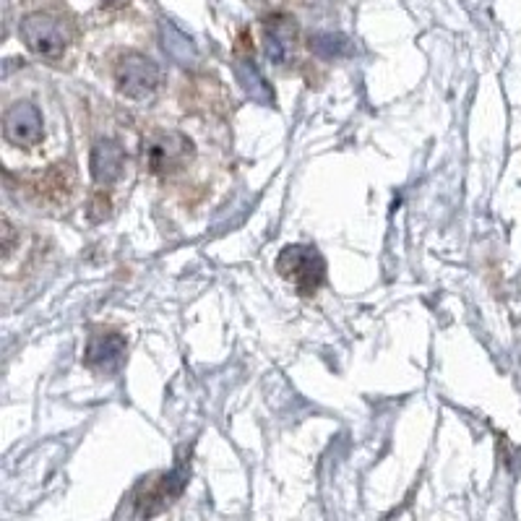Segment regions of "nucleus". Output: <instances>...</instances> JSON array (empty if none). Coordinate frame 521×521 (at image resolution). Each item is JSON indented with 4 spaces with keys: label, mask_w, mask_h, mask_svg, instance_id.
I'll return each mask as SVG.
<instances>
[{
    "label": "nucleus",
    "mask_w": 521,
    "mask_h": 521,
    "mask_svg": "<svg viewBox=\"0 0 521 521\" xmlns=\"http://www.w3.org/2000/svg\"><path fill=\"white\" fill-rule=\"evenodd\" d=\"M277 269L300 295H316L326 282V261L313 245H287L277 258Z\"/></svg>",
    "instance_id": "obj_1"
},
{
    "label": "nucleus",
    "mask_w": 521,
    "mask_h": 521,
    "mask_svg": "<svg viewBox=\"0 0 521 521\" xmlns=\"http://www.w3.org/2000/svg\"><path fill=\"white\" fill-rule=\"evenodd\" d=\"M21 40L37 58L58 60L66 53L68 37L63 21L50 14H29L21 19Z\"/></svg>",
    "instance_id": "obj_2"
},
{
    "label": "nucleus",
    "mask_w": 521,
    "mask_h": 521,
    "mask_svg": "<svg viewBox=\"0 0 521 521\" xmlns=\"http://www.w3.org/2000/svg\"><path fill=\"white\" fill-rule=\"evenodd\" d=\"M191 154L193 144L188 141V136L178 131H157L152 136H146L144 141V162L154 175L175 172L188 162Z\"/></svg>",
    "instance_id": "obj_3"
},
{
    "label": "nucleus",
    "mask_w": 521,
    "mask_h": 521,
    "mask_svg": "<svg viewBox=\"0 0 521 521\" xmlns=\"http://www.w3.org/2000/svg\"><path fill=\"white\" fill-rule=\"evenodd\" d=\"M115 81H118V89L126 97L146 99L157 92L162 71L152 58H146L141 53H126L120 55V60L115 63Z\"/></svg>",
    "instance_id": "obj_4"
},
{
    "label": "nucleus",
    "mask_w": 521,
    "mask_h": 521,
    "mask_svg": "<svg viewBox=\"0 0 521 521\" xmlns=\"http://www.w3.org/2000/svg\"><path fill=\"white\" fill-rule=\"evenodd\" d=\"M3 133H6L8 144L14 146H34L40 144L45 136L42 128V113L32 102H16L8 107L6 118H3Z\"/></svg>",
    "instance_id": "obj_5"
},
{
    "label": "nucleus",
    "mask_w": 521,
    "mask_h": 521,
    "mask_svg": "<svg viewBox=\"0 0 521 521\" xmlns=\"http://www.w3.org/2000/svg\"><path fill=\"white\" fill-rule=\"evenodd\" d=\"M266 55L271 63L287 66L295 58L297 47V21L287 14H274L264 21Z\"/></svg>",
    "instance_id": "obj_6"
},
{
    "label": "nucleus",
    "mask_w": 521,
    "mask_h": 521,
    "mask_svg": "<svg viewBox=\"0 0 521 521\" xmlns=\"http://www.w3.org/2000/svg\"><path fill=\"white\" fill-rule=\"evenodd\" d=\"M123 352H126V339L115 334V331H105V334H97V337L89 339L84 352L86 368L99 370H115L123 360Z\"/></svg>",
    "instance_id": "obj_7"
},
{
    "label": "nucleus",
    "mask_w": 521,
    "mask_h": 521,
    "mask_svg": "<svg viewBox=\"0 0 521 521\" xmlns=\"http://www.w3.org/2000/svg\"><path fill=\"white\" fill-rule=\"evenodd\" d=\"M126 167V149L115 139H99L92 149V175L97 183H115Z\"/></svg>",
    "instance_id": "obj_8"
},
{
    "label": "nucleus",
    "mask_w": 521,
    "mask_h": 521,
    "mask_svg": "<svg viewBox=\"0 0 521 521\" xmlns=\"http://www.w3.org/2000/svg\"><path fill=\"white\" fill-rule=\"evenodd\" d=\"M232 66H235V76H238V81L243 84L248 97L256 99L258 105H274V89H271L269 81L261 76V71H258V66L253 63L251 55H238Z\"/></svg>",
    "instance_id": "obj_9"
},
{
    "label": "nucleus",
    "mask_w": 521,
    "mask_h": 521,
    "mask_svg": "<svg viewBox=\"0 0 521 521\" xmlns=\"http://www.w3.org/2000/svg\"><path fill=\"white\" fill-rule=\"evenodd\" d=\"M308 47L318 58H350L355 53V45L347 34H339V32H318L310 37Z\"/></svg>",
    "instance_id": "obj_10"
},
{
    "label": "nucleus",
    "mask_w": 521,
    "mask_h": 521,
    "mask_svg": "<svg viewBox=\"0 0 521 521\" xmlns=\"http://www.w3.org/2000/svg\"><path fill=\"white\" fill-rule=\"evenodd\" d=\"M162 45H165L167 55H170L175 63L180 66H196L198 53H196V45H193L178 27H172V24H162Z\"/></svg>",
    "instance_id": "obj_11"
},
{
    "label": "nucleus",
    "mask_w": 521,
    "mask_h": 521,
    "mask_svg": "<svg viewBox=\"0 0 521 521\" xmlns=\"http://www.w3.org/2000/svg\"><path fill=\"white\" fill-rule=\"evenodd\" d=\"M102 3H105V6H123L126 0H102Z\"/></svg>",
    "instance_id": "obj_12"
}]
</instances>
